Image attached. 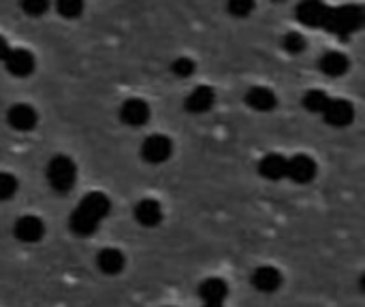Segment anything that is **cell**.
Segmentation results:
<instances>
[{"label": "cell", "mask_w": 365, "mask_h": 307, "mask_svg": "<svg viewBox=\"0 0 365 307\" xmlns=\"http://www.w3.org/2000/svg\"><path fill=\"white\" fill-rule=\"evenodd\" d=\"M195 71H197L195 60H190V58H186V56H182V58H178V60L171 62V73H173L175 77H180V79H186V77L195 75Z\"/></svg>", "instance_id": "603a6c76"}, {"label": "cell", "mask_w": 365, "mask_h": 307, "mask_svg": "<svg viewBox=\"0 0 365 307\" xmlns=\"http://www.w3.org/2000/svg\"><path fill=\"white\" fill-rule=\"evenodd\" d=\"M364 9L359 4H344V6H329L327 19H325V30L331 34H338L340 38H349L353 32L364 28Z\"/></svg>", "instance_id": "7a4b0ae2"}, {"label": "cell", "mask_w": 365, "mask_h": 307, "mask_svg": "<svg viewBox=\"0 0 365 307\" xmlns=\"http://www.w3.org/2000/svg\"><path fill=\"white\" fill-rule=\"evenodd\" d=\"M197 291L203 303H225L229 297V284L222 278H205Z\"/></svg>", "instance_id": "e0dca14e"}, {"label": "cell", "mask_w": 365, "mask_h": 307, "mask_svg": "<svg viewBox=\"0 0 365 307\" xmlns=\"http://www.w3.org/2000/svg\"><path fill=\"white\" fill-rule=\"evenodd\" d=\"M111 201L105 192H88L68 218V227L77 237H90L109 216Z\"/></svg>", "instance_id": "6da1fadb"}, {"label": "cell", "mask_w": 365, "mask_h": 307, "mask_svg": "<svg viewBox=\"0 0 365 307\" xmlns=\"http://www.w3.org/2000/svg\"><path fill=\"white\" fill-rule=\"evenodd\" d=\"M319 173L317 160L308 154H295L287 158V177L295 184H310Z\"/></svg>", "instance_id": "5b68a950"}, {"label": "cell", "mask_w": 365, "mask_h": 307, "mask_svg": "<svg viewBox=\"0 0 365 307\" xmlns=\"http://www.w3.org/2000/svg\"><path fill=\"white\" fill-rule=\"evenodd\" d=\"M323 118H325V122L329 126L344 128V126L353 124V120H355V107L349 100H344V98H331L329 105L323 111Z\"/></svg>", "instance_id": "30bf717a"}, {"label": "cell", "mask_w": 365, "mask_h": 307, "mask_svg": "<svg viewBox=\"0 0 365 307\" xmlns=\"http://www.w3.org/2000/svg\"><path fill=\"white\" fill-rule=\"evenodd\" d=\"M282 47H284L291 56H299V53L306 51L308 41H306L304 34H299V32H289V34H284V38H282Z\"/></svg>", "instance_id": "7402d4cb"}, {"label": "cell", "mask_w": 365, "mask_h": 307, "mask_svg": "<svg viewBox=\"0 0 365 307\" xmlns=\"http://www.w3.org/2000/svg\"><path fill=\"white\" fill-rule=\"evenodd\" d=\"M203 307H225V303H203Z\"/></svg>", "instance_id": "83f0119b"}, {"label": "cell", "mask_w": 365, "mask_h": 307, "mask_svg": "<svg viewBox=\"0 0 365 307\" xmlns=\"http://www.w3.org/2000/svg\"><path fill=\"white\" fill-rule=\"evenodd\" d=\"M246 105L255 111L267 113L278 107V96L274 94V90H269L265 85H255L246 94Z\"/></svg>", "instance_id": "9a60e30c"}, {"label": "cell", "mask_w": 365, "mask_h": 307, "mask_svg": "<svg viewBox=\"0 0 365 307\" xmlns=\"http://www.w3.org/2000/svg\"><path fill=\"white\" fill-rule=\"evenodd\" d=\"M319 68L327 77H342L351 68V60L342 51H325L319 60Z\"/></svg>", "instance_id": "ac0fdd59"}, {"label": "cell", "mask_w": 365, "mask_h": 307, "mask_svg": "<svg viewBox=\"0 0 365 307\" xmlns=\"http://www.w3.org/2000/svg\"><path fill=\"white\" fill-rule=\"evenodd\" d=\"M51 0H19V6L30 17H41L49 11Z\"/></svg>", "instance_id": "d4e9b609"}, {"label": "cell", "mask_w": 365, "mask_h": 307, "mask_svg": "<svg viewBox=\"0 0 365 307\" xmlns=\"http://www.w3.org/2000/svg\"><path fill=\"white\" fill-rule=\"evenodd\" d=\"M329 6L323 0H302L295 9L297 19L308 28H323Z\"/></svg>", "instance_id": "52a82bcc"}, {"label": "cell", "mask_w": 365, "mask_h": 307, "mask_svg": "<svg viewBox=\"0 0 365 307\" xmlns=\"http://www.w3.org/2000/svg\"><path fill=\"white\" fill-rule=\"evenodd\" d=\"M150 115H152L150 105L143 98H128L120 107V120L126 126H133V128L145 126L150 122Z\"/></svg>", "instance_id": "ba28073f"}, {"label": "cell", "mask_w": 365, "mask_h": 307, "mask_svg": "<svg viewBox=\"0 0 365 307\" xmlns=\"http://www.w3.org/2000/svg\"><path fill=\"white\" fill-rule=\"evenodd\" d=\"M214 103H216V92L210 85H199L186 96L184 109L192 115H201V113H207L214 107Z\"/></svg>", "instance_id": "7c38bea8"}, {"label": "cell", "mask_w": 365, "mask_h": 307, "mask_svg": "<svg viewBox=\"0 0 365 307\" xmlns=\"http://www.w3.org/2000/svg\"><path fill=\"white\" fill-rule=\"evenodd\" d=\"M135 220L145 229L158 227L163 222V205L156 199H141L135 205Z\"/></svg>", "instance_id": "5bb4252c"}, {"label": "cell", "mask_w": 365, "mask_h": 307, "mask_svg": "<svg viewBox=\"0 0 365 307\" xmlns=\"http://www.w3.org/2000/svg\"><path fill=\"white\" fill-rule=\"evenodd\" d=\"M173 154V141L167 135H150L141 145V158L150 165H163Z\"/></svg>", "instance_id": "277c9868"}, {"label": "cell", "mask_w": 365, "mask_h": 307, "mask_svg": "<svg viewBox=\"0 0 365 307\" xmlns=\"http://www.w3.org/2000/svg\"><path fill=\"white\" fill-rule=\"evenodd\" d=\"M6 53H9V43H6L4 36H0V60H4Z\"/></svg>", "instance_id": "4316f807"}, {"label": "cell", "mask_w": 365, "mask_h": 307, "mask_svg": "<svg viewBox=\"0 0 365 307\" xmlns=\"http://www.w3.org/2000/svg\"><path fill=\"white\" fill-rule=\"evenodd\" d=\"M329 94L327 92H323V90H308L306 94H304V98H302V105L306 107V111H310V113H321L323 115V111H325V107L329 105Z\"/></svg>", "instance_id": "ffe728a7"}, {"label": "cell", "mask_w": 365, "mask_h": 307, "mask_svg": "<svg viewBox=\"0 0 365 307\" xmlns=\"http://www.w3.org/2000/svg\"><path fill=\"white\" fill-rule=\"evenodd\" d=\"M274 2H284V0H274Z\"/></svg>", "instance_id": "f1b7e54d"}, {"label": "cell", "mask_w": 365, "mask_h": 307, "mask_svg": "<svg viewBox=\"0 0 365 307\" xmlns=\"http://www.w3.org/2000/svg\"><path fill=\"white\" fill-rule=\"evenodd\" d=\"M2 62L13 77H28L34 73V66H36V60L28 49H9Z\"/></svg>", "instance_id": "8fae6325"}, {"label": "cell", "mask_w": 365, "mask_h": 307, "mask_svg": "<svg viewBox=\"0 0 365 307\" xmlns=\"http://www.w3.org/2000/svg\"><path fill=\"white\" fill-rule=\"evenodd\" d=\"M259 175L269 182H280L287 177V156L282 154H267L259 162Z\"/></svg>", "instance_id": "d6986e66"}, {"label": "cell", "mask_w": 365, "mask_h": 307, "mask_svg": "<svg viewBox=\"0 0 365 307\" xmlns=\"http://www.w3.org/2000/svg\"><path fill=\"white\" fill-rule=\"evenodd\" d=\"M257 6V0H227V11L233 17H248Z\"/></svg>", "instance_id": "cb8c5ba5"}, {"label": "cell", "mask_w": 365, "mask_h": 307, "mask_svg": "<svg viewBox=\"0 0 365 307\" xmlns=\"http://www.w3.org/2000/svg\"><path fill=\"white\" fill-rule=\"evenodd\" d=\"M19 184H17V177L11 175V173H0V201H9L15 197Z\"/></svg>", "instance_id": "484cf974"}, {"label": "cell", "mask_w": 365, "mask_h": 307, "mask_svg": "<svg viewBox=\"0 0 365 307\" xmlns=\"http://www.w3.org/2000/svg\"><path fill=\"white\" fill-rule=\"evenodd\" d=\"M47 182L53 188V192L58 194H66L71 192V188L77 182V165L64 156V154H56L49 162H47Z\"/></svg>", "instance_id": "3957f363"}, {"label": "cell", "mask_w": 365, "mask_h": 307, "mask_svg": "<svg viewBox=\"0 0 365 307\" xmlns=\"http://www.w3.org/2000/svg\"><path fill=\"white\" fill-rule=\"evenodd\" d=\"M6 122L13 130L17 132H30L36 128L38 124V113L34 111V107L26 105V103H17L9 109L6 113Z\"/></svg>", "instance_id": "9c48e42d"}, {"label": "cell", "mask_w": 365, "mask_h": 307, "mask_svg": "<svg viewBox=\"0 0 365 307\" xmlns=\"http://www.w3.org/2000/svg\"><path fill=\"white\" fill-rule=\"evenodd\" d=\"M13 235L21 244H38L45 237V222L38 216H21L13 224Z\"/></svg>", "instance_id": "8992f818"}, {"label": "cell", "mask_w": 365, "mask_h": 307, "mask_svg": "<svg viewBox=\"0 0 365 307\" xmlns=\"http://www.w3.org/2000/svg\"><path fill=\"white\" fill-rule=\"evenodd\" d=\"M252 286L259 293H265V295H272V293L280 291V286H282V274H280V269H276L272 265L257 267L252 271Z\"/></svg>", "instance_id": "4fadbf2b"}, {"label": "cell", "mask_w": 365, "mask_h": 307, "mask_svg": "<svg viewBox=\"0 0 365 307\" xmlns=\"http://www.w3.org/2000/svg\"><path fill=\"white\" fill-rule=\"evenodd\" d=\"M96 267L105 274V276H118L124 271L126 267V256L122 250L118 248H103L96 254Z\"/></svg>", "instance_id": "2e32d148"}, {"label": "cell", "mask_w": 365, "mask_h": 307, "mask_svg": "<svg viewBox=\"0 0 365 307\" xmlns=\"http://www.w3.org/2000/svg\"><path fill=\"white\" fill-rule=\"evenodd\" d=\"M86 9V0H56V11L64 19H77Z\"/></svg>", "instance_id": "44dd1931"}]
</instances>
